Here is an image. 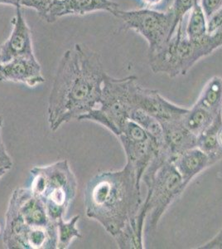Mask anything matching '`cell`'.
Segmentation results:
<instances>
[{"mask_svg":"<svg viewBox=\"0 0 222 249\" xmlns=\"http://www.w3.org/2000/svg\"><path fill=\"white\" fill-rule=\"evenodd\" d=\"M141 184L126 164L120 170L99 173L85 187V214L115 238L119 249L145 248V224L138 217L144 201Z\"/></svg>","mask_w":222,"mask_h":249,"instance_id":"cell-1","label":"cell"},{"mask_svg":"<svg viewBox=\"0 0 222 249\" xmlns=\"http://www.w3.org/2000/svg\"><path fill=\"white\" fill-rule=\"evenodd\" d=\"M107 73L100 54L76 43L60 60L48 100L52 131L97 107Z\"/></svg>","mask_w":222,"mask_h":249,"instance_id":"cell-2","label":"cell"},{"mask_svg":"<svg viewBox=\"0 0 222 249\" xmlns=\"http://www.w3.org/2000/svg\"><path fill=\"white\" fill-rule=\"evenodd\" d=\"M222 46V37L218 34H208L202 39H189L182 21L169 43L159 51L149 55V66L154 73L166 74L173 78L186 75L199 60Z\"/></svg>","mask_w":222,"mask_h":249,"instance_id":"cell-3","label":"cell"},{"mask_svg":"<svg viewBox=\"0 0 222 249\" xmlns=\"http://www.w3.org/2000/svg\"><path fill=\"white\" fill-rule=\"evenodd\" d=\"M30 190L45 204L48 216L57 222L64 218L77 191V181L67 160L46 166H36Z\"/></svg>","mask_w":222,"mask_h":249,"instance_id":"cell-4","label":"cell"},{"mask_svg":"<svg viewBox=\"0 0 222 249\" xmlns=\"http://www.w3.org/2000/svg\"><path fill=\"white\" fill-rule=\"evenodd\" d=\"M142 184H145L147 193L138 217L145 224L144 232L151 233L156 231L163 214L182 196L186 187L170 161L164 162L154 171L144 173Z\"/></svg>","mask_w":222,"mask_h":249,"instance_id":"cell-5","label":"cell"},{"mask_svg":"<svg viewBox=\"0 0 222 249\" xmlns=\"http://www.w3.org/2000/svg\"><path fill=\"white\" fill-rule=\"evenodd\" d=\"M138 85L135 76L115 78L107 74L98 107L77 120L96 122L118 136L133 110H136L135 93Z\"/></svg>","mask_w":222,"mask_h":249,"instance_id":"cell-6","label":"cell"},{"mask_svg":"<svg viewBox=\"0 0 222 249\" xmlns=\"http://www.w3.org/2000/svg\"><path fill=\"white\" fill-rule=\"evenodd\" d=\"M116 17L124 23V28L142 35L149 43V55L157 53L169 43L177 28L174 13L155 9H136L124 11L119 9Z\"/></svg>","mask_w":222,"mask_h":249,"instance_id":"cell-7","label":"cell"},{"mask_svg":"<svg viewBox=\"0 0 222 249\" xmlns=\"http://www.w3.org/2000/svg\"><path fill=\"white\" fill-rule=\"evenodd\" d=\"M126 156V164L135 170L138 180L153 160L160 152V148L152 136L139 124L128 121L117 136Z\"/></svg>","mask_w":222,"mask_h":249,"instance_id":"cell-8","label":"cell"},{"mask_svg":"<svg viewBox=\"0 0 222 249\" xmlns=\"http://www.w3.org/2000/svg\"><path fill=\"white\" fill-rule=\"evenodd\" d=\"M135 109L144 110L162 125L182 122L188 108L177 106L164 98L158 91L138 84L135 94Z\"/></svg>","mask_w":222,"mask_h":249,"instance_id":"cell-9","label":"cell"},{"mask_svg":"<svg viewBox=\"0 0 222 249\" xmlns=\"http://www.w3.org/2000/svg\"><path fill=\"white\" fill-rule=\"evenodd\" d=\"M13 18L11 34L0 48V63L9 62L15 57L34 56L31 30L23 17L22 7L18 6Z\"/></svg>","mask_w":222,"mask_h":249,"instance_id":"cell-10","label":"cell"},{"mask_svg":"<svg viewBox=\"0 0 222 249\" xmlns=\"http://www.w3.org/2000/svg\"><path fill=\"white\" fill-rule=\"evenodd\" d=\"M0 81L23 83L29 88L45 82L42 67L35 55L15 57L9 62L0 63Z\"/></svg>","mask_w":222,"mask_h":249,"instance_id":"cell-11","label":"cell"},{"mask_svg":"<svg viewBox=\"0 0 222 249\" xmlns=\"http://www.w3.org/2000/svg\"><path fill=\"white\" fill-rule=\"evenodd\" d=\"M9 201L16 206L24 223L31 228H46L53 222L48 216L45 204L30 189L14 190Z\"/></svg>","mask_w":222,"mask_h":249,"instance_id":"cell-12","label":"cell"},{"mask_svg":"<svg viewBox=\"0 0 222 249\" xmlns=\"http://www.w3.org/2000/svg\"><path fill=\"white\" fill-rule=\"evenodd\" d=\"M118 3L110 0H54L46 21L53 23L66 15H84L92 12L106 11L116 15Z\"/></svg>","mask_w":222,"mask_h":249,"instance_id":"cell-13","label":"cell"},{"mask_svg":"<svg viewBox=\"0 0 222 249\" xmlns=\"http://www.w3.org/2000/svg\"><path fill=\"white\" fill-rule=\"evenodd\" d=\"M163 146L161 152L165 154L170 161L186 150L197 146V136L186 127L182 122H172L162 125Z\"/></svg>","mask_w":222,"mask_h":249,"instance_id":"cell-14","label":"cell"},{"mask_svg":"<svg viewBox=\"0 0 222 249\" xmlns=\"http://www.w3.org/2000/svg\"><path fill=\"white\" fill-rule=\"evenodd\" d=\"M171 163L180 174L186 188L193 178L212 165L207 155L198 147L186 150L177 156Z\"/></svg>","mask_w":222,"mask_h":249,"instance_id":"cell-15","label":"cell"},{"mask_svg":"<svg viewBox=\"0 0 222 249\" xmlns=\"http://www.w3.org/2000/svg\"><path fill=\"white\" fill-rule=\"evenodd\" d=\"M195 104L214 116L222 113V78L214 76L209 80Z\"/></svg>","mask_w":222,"mask_h":249,"instance_id":"cell-16","label":"cell"},{"mask_svg":"<svg viewBox=\"0 0 222 249\" xmlns=\"http://www.w3.org/2000/svg\"><path fill=\"white\" fill-rule=\"evenodd\" d=\"M222 125V113L219 114L206 130L197 136V146L208 156L213 165L222 159V151L217 141V134Z\"/></svg>","mask_w":222,"mask_h":249,"instance_id":"cell-17","label":"cell"},{"mask_svg":"<svg viewBox=\"0 0 222 249\" xmlns=\"http://www.w3.org/2000/svg\"><path fill=\"white\" fill-rule=\"evenodd\" d=\"M217 116H214L199 106L194 104L191 108H188L184 116L183 123L191 133L198 136L211 125Z\"/></svg>","mask_w":222,"mask_h":249,"instance_id":"cell-18","label":"cell"},{"mask_svg":"<svg viewBox=\"0 0 222 249\" xmlns=\"http://www.w3.org/2000/svg\"><path fill=\"white\" fill-rule=\"evenodd\" d=\"M189 14L188 23L184 28L186 36L191 40L202 39L208 34V32L207 19L199 3L195 5Z\"/></svg>","mask_w":222,"mask_h":249,"instance_id":"cell-19","label":"cell"},{"mask_svg":"<svg viewBox=\"0 0 222 249\" xmlns=\"http://www.w3.org/2000/svg\"><path fill=\"white\" fill-rule=\"evenodd\" d=\"M130 120L139 124L141 127L146 130L152 136L159 145L160 150L163 146V129L162 124L153 116L144 112V110L136 109L133 110L130 115Z\"/></svg>","mask_w":222,"mask_h":249,"instance_id":"cell-20","label":"cell"},{"mask_svg":"<svg viewBox=\"0 0 222 249\" xmlns=\"http://www.w3.org/2000/svg\"><path fill=\"white\" fill-rule=\"evenodd\" d=\"M80 215L74 216L70 220L60 218L57 224V249H68L74 238H82L80 230L76 227Z\"/></svg>","mask_w":222,"mask_h":249,"instance_id":"cell-21","label":"cell"},{"mask_svg":"<svg viewBox=\"0 0 222 249\" xmlns=\"http://www.w3.org/2000/svg\"><path fill=\"white\" fill-rule=\"evenodd\" d=\"M54 0H19L21 7L30 8L37 12L42 19H47L48 11L51 8Z\"/></svg>","mask_w":222,"mask_h":249,"instance_id":"cell-22","label":"cell"},{"mask_svg":"<svg viewBox=\"0 0 222 249\" xmlns=\"http://www.w3.org/2000/svg\"><path fill=\"white\" fill-rule=\"evenodd\" d=\"M199 3V0H174L171 7L176 18L177 25L183 21L186 14H188L193 9L195 5Z\"/></svg>","mask_w":222,"mask_h":249,"instance_id":"cell-23","label":"cell"},{"mask_svg":"<svg viewBox=\"0 0 222 249\" xmlns=\"http://www.w3.org/2000/svg\"><path fill=\"white\" fill-rule=\"evenodd\" d=\"M201 8L203 9L206 19L208 20L222 8V0H200Z\"/></svg>","mask_w":222,"mask_h":249,"instance_id":"cell-24","label":"cell"},{"mask_svg":"<svg viewBox=\"0 0 222 249\" xmlns=\"http://www.w3.org/2000/svg\"><path fill=\"white\" fill-rule=\"evenodd\" d=\"M198 249H222V229L217 232L214 238L205 244L197 247Z\"/></svg>","mask_w":222,"mask_h":249,"instance_id":"cell-25","label":"cell"},{"mask_svg":"<svg viewBox=\"0 0 222 249\" xmlns=\"http://www.w3.org/2000/svg\"><path fill=\"white\" fill-rule=\"evenodd\" d=\"M13 166L12 159L7 152L3 142H0V167L6 168L10 170Z\"/></svg>","mask_w":222,"mask_h":249,"instance_id":"cell-26","label":"cell"},{"mask_svg":"<svg viewBox=\"0 0 222 249\" xmlns=\"http://www.w3.org/2000/svg\"><path fill=\"white\" fill-rule=\"evenodd\" d=\"M144 4H145V8L148 9H152L154 8L155 6L158 5L159 3L163 2V0H143Z\"/></svg>","mask_w":222,"mask_h":249,"instance_id":"cell-27","label":"cell"},{"mask_svg":"<svg viewBox=\"0 0 222 249\" xmlns=\"http://www.w3.org/2000/svg\"><path fill=\"white\" fill-rule=\"evenodd\" d=\"M0 4H8L17 8L20 6L19 0H0Z\"/></svg>","mask_w":222,"mask_h":249,"instance_id":"cell-28","label":"cell"},{"mask_svg":"<svg viewBox=\"0 0 222 249\" xmlns=\"http://www.w3.org/2000/svg\"><path fill=\"white\" fill-rule=\"evenodd\" d=\"M217 141H218V144H219V147L222 151V127L220 128L218 134H217Z\"/></svg>","mask_w":222,"mask_h":249,"instance_id":"cell-29","label":"cell"},{"mask_svg":"<svg viewBox=\"0 0 222 249\" xmlns=\"http://www.w3.org/2000/svg\"><path fill=\"white\" fill-rule=\"evenodd\" d=\"M8 169H6V168L0 167V179L3 178V176L5 175L6 172L8 171Z\"/></svg>","mask_w":222,"mask_h":249,"instance_id":"cell-30","label":"cell"},{"mask_svg":"<svg viewBox=\"0 0 222 249\" xmlns=\"http://www.w3.org/2000/svg\"><path fill=\"white\" fill-rule=\"evenodd\" d=\"M2 126H3V118L0 116V142H3V139H2Z\"/></svg>","mask_w":222,"mask_h":249,"instance_id":"cell-31","label":"cell"}]
</instances>
